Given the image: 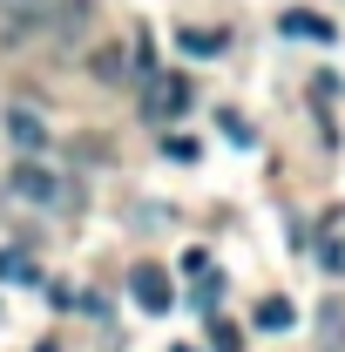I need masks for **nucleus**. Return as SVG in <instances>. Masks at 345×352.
<instances>
[{"label": "nucleus", "mask_w": 345, "mask_h": 352, "mask_svg": "<svg viewBox=\"0 0 345 352\" xmlns=\"http://www.w3.org/2000/svg\"><path fill=\"white\" fill-rule=\"evenodd\" d=\"M216 129L230 135V142H237V149H251V142H258V135H251V122H244V116H237V109H223V116H216Z\"/></svg>", "instance_id": "obj_11"}, {"label": "nucleus", "mask_w": 345, "mask_h": 352, "mask_svg": "<svg viewBox=\"0 0 345 352\" xmlns=\"http://www.w3.org/2000/svg\"><path fill=\"white\" fill-rule=\"evenodd\" d=\"M129 292H135V305H142V311H170V305H176L170 271H163V264H149V258L129 271Z\"/></svg>", "instance_id": "obj_2"}, {"label": "nucleus", "mask_w": 345, "mask_h": 352, "mask_svg": "<svg viewBox=\"0 0 345 352\" xmlns=\"http://www.w3.org/2000/svg\"><path fill=\"white\" fill-rule=\"evenodd\" d=\"M210 346L216 352H244V332H237L230 318H216V311H210Z\"/></svg>", "instance_id": "obj_10"}, {"label": "nucleus", "mask_w": 345, "mask_h": 352, "mask_svg": "<svg viewBox=\"0 0 345 352\" xmlns=\"http://www.w3.org/2000/svg\"><path fill=\"white\" fill-rule=\"evenodd\" d=\"M47 7H54V0H7V34H14V41L41 34V28H47Z\"/></svg>", "instance_id": "obj_4"}, {"label": "nucleus", "mask_w": 345, "mask_h": 352, "mask_svg": "<svg viewBox=\"0 0 345 352\" xmlns=\"http://www.w3.org/2000/svg\"><path fill=\"white\" fill-rule=\"evenodd\" d=\"M176 352H190V346H176Z\"/></svg>", "instance_id": "obj_15"}, {"label": "nucleus", "mask_w": 345, "mask_h": 352, "mask_svg": "<svg viewBox=\"0 0 345 352\" xmlns=\"http://www.w3.org/2000/svg\"><path fill=\"white\" fill-rule=\"evenodd\" d=\"M7 129H14V149H41V142H47V129L27 116V109H14V116H7Z\"/></svg>", "instance_id": "obj_8"}, {"label": "nucleus", "mask_w": 345, "mask_h": 352, "mask_svg": "<svg viewBox=\"0 0 345 352\" xmlns=\"http://www.w3.org/2000/svg\"><path fill=\"white\" fill-rule=\"evenodd\" d=\"M0 278H34V264L21 258V251H0Z\"/></svg>", "instance_id": "obj_14"}, {"label": "nucleus", "mask_w": 345, "mask_h": 352, "mask_svg": "<svg viewBox=\"0 0 345 352\" xmlns=\"http://www.w3.org/2000/svg\"><path fill=\"white\" fill-rule=\"evenodd\" d=\"M190 102H197L190 75H142V116H149V122H176V116H190Z\"/></svg>", "instance_id": "obj_1"}, {"label": "nucleus", "mask_w": 345, "mask_h": 352, "mask_svg": "<svg viewBox=\"0 0 345 352\" xmlns=\"http://www.w3.org/2000/svg\"><path fill=\"white\" fill-rule=\"evenodd\" d=\"M176 41L190 54H223V28H176Z\"/></svg>", "instance_id": "obj_9"}, {"label": "nucleus", "mask_w": 345, "mask_h": 352, "mask_svg": "<svg viewBox=\"0 0 345 352\" xmlns=\"http://www.w3.org/2000/svg\"><path fill=\"white\" fill-rule=\"evenodd\" d=\"M258 325H264V332H285V325H291V305H285V298H264V305H258Z\"/></svg>", "instance_id": "obj_12"}, {"label": "nucleus", "mask_w": 345, "mask_h": 352, "mask_svg": "<svg viewBox=\"0 0 345 352\" xmlns=\"http://www.w3.org/2000/svg\"><path fill=\"white\" fill-rule=\"evenodd\" d=\"M163 156H176V163H197V142H190V135H163Z\"/></svg>", "instance_id": "obj_13"}, {"label": "nucleus", "mask_w": 345, "mask_h": 352, "mask_svg": "<svg viewBox=\"0 0 345 352\" xmlns=\"http://www.w3.org/2000/svg\"><path fill=\"white\" fill-rule=\"evenodd\" d=\"M88 75L102 88H122L129 82V54H122V47H95V54H88Z\"/></svg>", "instance_id": "obj_6"}, {"label": "nucleus", "mask_w": 345, "mask_h": 352, "mask_svg": "<svg viewBox=\"0 0 345 352\" xmlns=\"http://www.w3.org/2000/svg\"><path fill=\"white\" fill-rule=\"evenodd\" d=\"M318 264H325L332 278L345 271V204H339V210H325V217H318Z\"/></svg>", "instance_id": "obj_3"}, {"label": "nucleus", "mask_w": 345, "mask_h": 352, "mask_svg": "<svg viewBox=\"0 0 345 352\" xmlns=\"http://www.w3.org/2000/svg\"><path fill=\"white\" fill-rule=\"evenodd\" d=\"M278 28H285L291 41H332V34H339V28H332L325 14H311V7H285V21H278Z\"/></svg>", "instance_id": "obj_5"}, {"label": "nucleus", "mask_w": 345, "mask_h": 352, "mask_svg": "<svg viewBox=\"0 0 345 352\" xmlns=\"http://www.w3.org/2000/svg\"><path fill=\"white\" fill-rule=\"evenodd\" d=\"M14 190H21L27 204H54V176L34 170V163H21V170H14Z\"/></svg>", "instance_id": "obj_7"}]
</instances>
